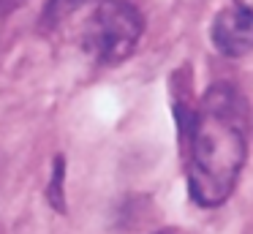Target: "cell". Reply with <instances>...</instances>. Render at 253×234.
<instances>
[{
    "mask_svg": "<svg viewBox=\"0 0 253 234\" xmlns=\"http://www.w3.org/2000/svg\"><path fill=\"white\" fill-rule=\"evenodd\" d=\"M63 180H66V161L63 155L55 158L52 166V177H49V188H46V199L57 212H66V190H63Z\"/></svg>",
    "mask_w": 253,
    "mask_h": 234,
    "instance_id": "obj_4",
    "label": "cell"
},
{
    "mask_svg": "<svg viewBox=\"0 0 253 234\" xmlns=\"http://www.w3.org/2000/svg\"><path fill=\"white\" fill-rule=\"evenodd\" d=\"M251 109L240 87L215 82L188 125V193L199 207H220L240 183L248 158Z\"/></svg>",
    "mask_w": 253,
    "mask_h": 234,
    "instance_id": "obj_1",
    "label": "cell"
},
{
    "mask_svg": "<svg viewBox=\"0 0 253 234\" xmlns=\"http://www.w3.org/2000/svg\"><path fill=\"white\" fill-rule=\"evenodd\" d=\"M210 41L223 57H245L253 52V0H229L210 25Z\"/></svg>",
    "mask_w": 253,
    "mask_h": 234,
    "instance_id": "obj_3",
    "label": "cell"
},
{
    "mask_svg": "<svg viewBox=\"0 0 253 234\" xmlns=\"http://www.w3.org/2000/svg\"><path fill=\"white\" fill-rule=\"evenodd\" d=\"M144 33V19L128 0H95L82 27V44L104 65L123 63L133 54Z\"/></svg>",
    "mask_w": 253,
    "mask_h": 234,
    "instance_id": "obj_2",
    "label": "cell"
},
{
    "mask_svg": "<svg viewBox=\"0 0 253 234\" xmlns=\"http://www.w3.org/2000/svg\"><path fill=\"white\" fill-rule=\"evenodd\" d=\"M90 3V0H49L46 3V11H44V25H52L55 27L60 19H66L71 11H77L79 5Z\"/></svg>",
    "mask_w": 253,
    "mask_h": 234,
    "instance_id": "obj_5",
    "label": "cell"
},
{
    "mask_svg": "<svg viewBox=\"0 0 253 234\" xmlns=\"http://www.w3.org/2000/svg\"><path fill=\"white\" fill-rule=\"evenodd\" d=\"M155 234H177V232H171V229H166V232H155Z\"/></svg>",
    "mask_w": 253,
    "mask_h": 234,
    "instance_id": "obj_6",
    "label": "cell"
}]
</instances>
